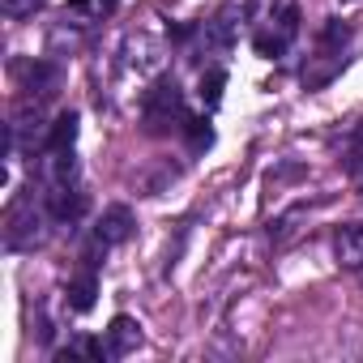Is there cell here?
Instances as JSON below:
<instances>
[{"label": "cell", "instance_id": "cell-9", "mask_svg": "<svg viewBox=\"0 0 363 363\" xmlns=\"http://www.w3.org/2000/svg\"><path fill=\"white\" fill-rule=\"evenodd\" d=\"M223 86H227V73H223V69H210V73L201 77V90H197L201 103H206V107H218V103H223Z\"/></svg>", "mask_w": 363, "mask_h": 363}, {"label": "cell", "instance_id": "cell-3", "mask_svg": "<svg viewBox=\"0 0 363 363\" xmlns=\"http://www.w3.org/2000/svg\"><path fill=\"white\" fill-rule=\"evenodd\" d=\"M333 257H337V265H346V269H363V223L337 227V235H333Z\"/></svg>", "mask_w": 363, "mask_h": 363}, {"label": "cell", "instance_id": "cell-4", "mask_svg": "<svg viewBox=\"0 0 363 363\" xmlns=\"http://www.w3.org/2000/svg\"><path fill=\"white\" fill-rule=\"evenodd\" d=\"M141 342V325L133 316H116L111 329H107V346H111V359H124L128 350H137Z\"/></svg>", "mask_w": 363, "mask_h": 363}, {"label": "cell", "instance_id": "cell-11", "mask_svg": "<svg viewBox=\"0 0 363 363\" xmlns=\"http://www.w3.org/2000/svg\"><path fill=\"white\" fill-rule=\"evenodd\" d=\"M346 39H350V26H346V22H325V30H320V43H325V48L337 52Z\"/></svg>", "mask_w": 363, "mask_h": 363}, {"label": "cell", "instance_id": "cell-2", "mask_svg": "<svg viewBox=\"0 0 363 363\" xmlns=\"http://www.w3.org/2000/svg\"><path fill=\"white\" fill-rule=\"evenodd\" d=\"M128 235H133V214H128V206L103 210V218H99V227H94V240L107 248V244H124Z\"/></svg>", "mask_w": 363, "mask_h": 363}, {"label": "cell", "instance_id": "cell-6", "mask_svg": "<svg viewBox=\"0 0 363 363\" xmlns=\"http://www.w3.org/2000/svg\"><path fill=\"white\" fill-rule=\"evenodd\" d=\"M94 295H99V282H94L90 269L69 282V308H73V312H90V308H94Z\"/></svg>", "mask_w": 363, "mask_h": 363}, {"label": "cell", "instance_id": "cell-1", "mask_svg": "<svg viewBox=\"0 0 363 363\" xmlns=\"http://www.w3.org/2000/svg\"><path fill=\"white\" fill-rule=\"evenodd\" d=\"M145 124L150 128H162V124H171V120H189L184 116V94H179V86L175 82H158L154 90H145Z\"/></svg>", "mask_w": 363, "mask_h": 363}, {"label": "cell", "instance_id": "cell-5", "mask_svg": "<svg viewBox=\"0 0 363 363\" xmlns=\"http://www.w3.org/2000/svg\"><path fill=\"white\" fill-rule=\"evenodd\" d=\"M77 111H60L56 116V124L48 128V150L56 154V150H73V141H77Z\"/></svg>", "mask_w": 363, "mask_h": 363}, {"label": "cell", "instance_id": "cell-7", "mask_svg": "<svg viewBox=\"0 0 363 363\" xmlns=\"http://www.w3.org/2000/svg\"><path fill=\"white\" fill-rule=\"evenodd\" d=\"M82 210H86V197H82V193H73V189H56V193H52V214H56L60 223L77 218Z\"/></svg>", "mask_w": 363, "mask_h": 363}, {"label": "cell", "instance_id": "cell-8", "mask_svg": "<svg viewBox=\"0 0 363 363\" xmlns=\"http://www.w3.org/2000/svg\"><path fill=\"white\" fill-rule=\"evenodd\" d=\"M184 133H189V145H193V150H210V145H214V124L201 120V116H189V120H184Z\"/></svg>", "mask_w": 363, "mask_h": 363}, {"label": "cell", "instance_id": "cell-10", "mask_svg": "<svg viewBox=\"0 0 363 363\" xmlns=\"http://www.w3.org/2000/svg\"><path fill=\"white\" fill-rule=\"evenodd\" d=\"M252 48H257L265 60H278V56L286 52V35H282V30H278V35H257V39H252Z\"/></svg>", "mask_w": 363, "mask_h": 363}, {"label": "cell", "instance_id": "cell-12", "mask_svg": "<svg viewBox=\"0 0 363 363\" xmlns=\"http://www.w3.org/2000/svg\"><path fill=\"white\" fill-rule=\"evenodd\" d=\"M116 5H120V0H99V9H103V13H111Z\"/></svg>", "mask_w": 363, "mask_h": 363}]
</instances>
